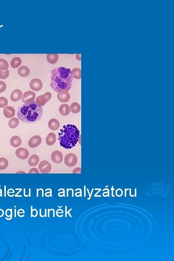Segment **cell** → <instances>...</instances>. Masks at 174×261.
<instances>
[{"label": "cell", "instance_id": "1", "mask_svg": "<svg viewBox=\"0 0 174 261\" xmlns=\"http://www.w3.org/2000/svg\"><path fill=\"white\" fill-rule=\"evenodd\" d=\"M73 79V75L70 69L57 68L51 71L50 87L56 92L62 91L68 92L71 88Z\"/></svg>", "mask_w": 174, "mask_h": 261}, {"label": "cell", "instance_id": "2", "mask_svg": "<svg viewBox=\"0 0 174 261\" xmlns=\"http://www.w3.org/2000/svg\"><path fill=\"white\" fill-rule=\"evenodd\" d=\"M43 115V108L36 101L25 104L20 107L17 116L20 120L25 123L33 124L40 121Z\"/></svg>", "mask_w": 174, "mask_h": 261}, {"label": "cell", "instance_id": "3", "mask_svg": "<svg viewBox=\"0 0 174 261\" xmlns=\"http://www.w3.org/2000/svg\"><path fill=\"white\" fill-rule=\"evenodd\" d=\"M79 131L75 125H64L59 133V140L61 146L66 149L73 148L79 142Z\"/></svg>", "mask_w": 174, "mask_h": 261}, {"label": "cell", "instance_id": "4", "mask_svg": "<svg viewBox=\"0 0 174 261\" xmlns=\"http://www.w3.org/2000/svg\"><path fill=\"white\" fill-rule=\"evenodd\" d=\"M51 93L47 92L45 93L44 95L38 96L36 99V102L38 105H39L41 107H43L51 99Z\"/></svg>", "mask_w": 174, "mask_h": 261}, {"label": "cell", "instance_id": "5", "mask_svg": "<svg viewBox=\"0 0 174 261\" xmlns=\"http://www.w3.org/2000/svg\"><path fill=\"white\" fill-rule=\"evenodd\" d=\"M77 163V158L73 153H69L65 156L64 163L69 167L74 166Z\"/></svg>", "mask_w": 174, "mask_h": 261}, {"label": "cell", "instance_id": "6", "mask_svg": "<svg viewBox=\"0 0 174 261\" xmlns=\"http://www.w3.org/2000/svg\"><path fill=\"white\" fill-rule=\"evenodd\" d=\"M36 94L32 91H28L23 93L21 97V101L24 104L32 103L34 101L36 98Z\"/></svg>", "mask_w": 174, "mask_h": 261}, {"label": "cell", "instance_id": "7", "mask_svg": "<svg viewBox=\"0 0 174 261\" xmlns=\"http://www.w3.org/2000/svg\"><path fill=\"white\" fill-rule=\"evenodd\" d=\"M30 87L33 91L39 92L42 90L43 88V83L39 79H33L30 83Z\"/></svg>", "mask_w": 174, "mask_h": 261}, {"label": "cell", "instance_id": "8", "mask_svg": "<svg viewBox=\"0 0 174 261\" xmlns=\"http://www.w3.org/2000/svg\"><path fill=\"white\" fill-rule=\"evenodd\" d=\"M38 168L41 173H48L51 170V165L49 162L44 160L41 162Z\"/></svg>", "mask_w": 174, "mask_h": 261}, {"label": "cell", "instance_id": "9", "mask_svg": "<svg viewBox=\"0 0 174 261\" xmlns=\"http://www.w3.org/2000/svg\"><path fill=\"white\" fill-rule=\"evenodd\" d=\"M42 142V138L39 135H34L33 136L29 141L28 145L31 148H35L40 145Z\"/></svg>", "mask_w": 174, "mask_h": 261}, {"label": "cell", "instance_id": "10", "mask_svg": "<svg viewBox=\"0 0 174 261\" xmlns=\"http://www.w3.org/2000/svg\"><path fill=\"white\" fill-rule=\"evenodd\" d=\"M29 152L26 148H20L16 151V155L18 158L21 160L27 159L29 156Z\"/></svg>", "mask_w": 174, "mask_h": 261}, {"label": "cell", "instance_id": "11", "mask_svg": "<svg viewBox=\"0 0 174 261\" xmlns=\"http://www.w3.org/2000/svg\"><path fill=\"white\" fill-rule=\"evenodd\" d=\"M57 98L61 103H67L70 100V95L67 91H61L57 94Z\"/></svg>", "mask_w": 174, "mask_h": 261}, {"label": "cell", "instance_id": "12", "mask_svg": "<svg viewBox=\"0 0 174 261\" xmlns=\"http://www.w3.org/2000/svg\"><path fill=\"white\" fill-rule=\"evenodd\" d=\"M52 162L54 163H61L63 160V155L61 151H54L52 152L51 156Z\"/></svg>", "mask_w": 174, "mask_h": 261}, {"label": "cell", "instance_id": "13", "mask_svg": "<svg viewBox=\"0 0 174 261\" xmlns=\"http://www.w3.org/2000/svg\"><path fill=\"white\" fill-rule=\"evenodd\" d=\"M3 113L5 117L6 118L11 119L15 116V110L13 107L7 106L4 108Z\"/></svg>", "mask_w": 174, "mask_h": 261}, {"label": "cell", "instance_id": "14", "mask_svg": "<svg viewBox=\"0 0 174 261\" xmlns=\"http://www.w3.org/2000/svg\"><path fill=\"white\" fill-rule=\"evenodd\" d=\"M22 96V92L19 89H16L13 91L10 95V99L14 102H16L20 100Z\"/></svg>", "mask_w": 174, "mask_h": 261}, {"label": "cell", "instance_id": "15", "mask_svg": "<svg viewBox=\"0 0 174 261\" xmlns=\"http://www.w3.org/2000/svg\"><path fill=\"white\" fill-rule=\"evenodd\" d=\"M48 128L50 130L52 131H56L59 129L60 126V123L58 120L55 119H52L49 120L48 123Z\"/></svg>", "mask_w": 174, "mask_h": 261}, {"label": "cell", "instance_id": "16", "mask_svg": "<svg viewBox=\"0 0 174 261\" xmlns=\"http://www.w3.org/2000/svg\"><path fill=\"white\" fill-rule=\"evenodd\" d=\"M57 138L54 132H50L45 139V142L48 146H51L54 145L56 142Z\"/></svg>", "mask_w": 174, "mask_h": 261}, {"label": "cell", "instance_id": "17", "mask_svg": "<svg viewBox=\"0 0 174 261\" xmlns=\"http://www.w3.org/2000/svg\"><path fill=\"white\" fill-rule=\"evenodd\" d=\"M59 112L63 116H66L70 114V107L66 104H64L59 107Z\"/></svg>", "mask_w": 174, "mask_h": 261}, {"label": "cell", "instance_id": "18", "mask_svg": "<svg viewBox=\"0 0 174 261\" xmlns=\"http://www.w3.org/2000/svg\"><path fill=\"white\" fill-rule=\"evenodd\" d=\"M10 145L13 147L17 148L21 145V143H22V140H21L20 137L15 135V136H13L11 138V139H10Z\"/></svg>", "mask_w": 174, "mask_h": 261}, {"label": "cell", "instance_id": "19", "mask_svg": "<svg viewBox=\"0 0 174 261\" xmlns=\"http://www.w3.org/2000/svg\"><path fill=\"white\" fill-rule=\"evenodd\" d=\"M30 69L26 66H22L18 69V74L20 76L26 77L30 75Z\"/></svg>", "mask_w": 174, "mask_h": 261}, {"label": "cell", "instance_id": "20", "mask_svg": "<svg viewBox=\"0 0 174 261\" xmlns=\"http://www.w3.org/2000/svg\"><path fill=\"white\" fill-rule=\"evenodd\" d=\"M47 59L49 64H55L58 62L59 55L57 54H48Z\"/></svg>", "mask_w": 174, "mask_h": 261}, {"label": "cell", "instance_id": "21", "mask_svg": "<svg viewBox=\"0 0 174 261\" xmlns=\"http://www.w3.org/2000/svg\"><path fill=\"white\" fill-rule=\"evenodd\" d=\"M39 162V158L38 156L33 154L31 156L28 160V164L31 166H37Z\"/></svg>", "mask_w": 174, "mask_h": 261}, {"label": "cell", "instance_id": "22", "mask_svg": "<svg viewBox=\"0 0 174 261\" xmlns=\"http://www.w3.org/2000/svg\"><path fill=\"white\" fill-rule=\"evenodd\" d=\"M22 64V60L20 57H15L12 59L10 62V65L11 67L14 69L19 67Z\"/></svg>", "mask_w": 174, "mask_h": 261}, {"label": "cell", "instance_id": "23", "mask_svg": "<svg viewBox=\"0 0 174 261\" xmlns=\"http://www.w3.org/2000/svg\"><path fill=\"white\" fill-rule=\"evenodd\" d=\"M70 111L74 114L79 113L81 110V107L80 104L76 102L72 103L70 107Z\"/></svg>", "mask_w": 174, "mask_h": 261}, {"label": "cell", "instance_id": "24", "mask_svg": "<svg viewBox=\"0 0 174 261\" xmlns=\"http://www.w3.org/2000/svg\"><path fill=\"white\" fill-rule=\"evenodd\" d=\"M19 123H20V121L19 119L16 118H13L9 121V127L12 129H14L17 127Z\"/></svg>", "mask_w": 174, "mask_h": 261}, {"label": "cell", "instance_id": "25", "mask_svg": "<svg viewBox=\"0 0 174 261\" xmlns=\"http://www.w3.org/2000/svg\"><path fill=\"white\" fill-rule=\"evenodd\" d=\"M73 75V78L76 79H81V70L80 69L75 68L71 71Z\"/></svg>", "mask_w": 174, "mask_h": 261}, {"label": "cell", "instance_id": "26", "mask_svg": "<svg viewBox=\"0 0 174 261\" xmlns=\"http://www.w3.org/2000/svg\"><path fill=\"white\" fill-rule=\"evenodd\" d=\"M9 64L8 61L3 59H0V70L6 71L8 70Z\"/></svg>", "mask_w": 174, "mask_h": 261}, {"label": "cell", "instance_id": "27", "mask_svg": "<svg viewBox=\"0 0 174 261\" xmlns=\"http://www.w3.org/2000/svg\"><path fill=\"white\" fill-rule=\"evenodd\" d=\"M8 161L5 158H0V170H4L8 168Z\"/></svg>", "mask_w": 174, "mask_h": 261}, {"label": "cell", "instance_id": "28", "mask_svg": "<svg viewBox=\"0 0 174 261\" xmlns=\"http://www.w3.org/2000/svg\"><path fill=\"white\" fill-rule=\"evenodd\" d=\"M8 104L7 98L4 97H0V108H5Z\"/></svg>", "mask_w": 174, "mask_h": 261}, {"label": "cell", "instance_id": "29", "mask_svg": "<svg viewBox=\"0 0 174 261\" xmlns=\"http://www.w3.org/2000/svg\"><path fill=\"white\" fill-rule=\"evenodd\" d=\"M9 76V71L8 70L6 71L0 70V79H8Z\"/></svg>", "mask_w": 174, "mask_h": 261}, {"label": "cell", "instance_id": "30", "mask_svg": "<svg viewBox=\"0 0 174 261\" xmlns=\"http://www.w3.org/2000/svg\"><path fill=\"white\" fill-rule=\"evenodd\" d=\"M6 89V84L5 82L0 81V93H3Z\"/></svg>", "mask_w": 174, "mask_h": 261}, {"label": "cell", "instance_id": "31", "mask_svg": "<svg viewBox=\"0 0 174 261\" xmlns=\"http://www.w3.org/2000/svg\"><path fill=\"white\" fill-rule=\"evenodd\" d=\"M73 173H81V168L80 167H77L75 168L74 170L73 171Z\"/></svg>", "mask_w": 174, "mask_h": 261}, {"label": "cell", "instance_id": "32", "mask_svg": "<svg viewBox=\"0 0 174 261\" xmlns=\"http://www.w3.org/2000/svg\"><path fill=\"white\" fill-rule=\"evenodd\" d=\"M29 173H39V171L38 169L36 168H33L31 169L29 171Z\"/></svg>", "mask_w": 174, "mask_h": 261}]
</instances>
